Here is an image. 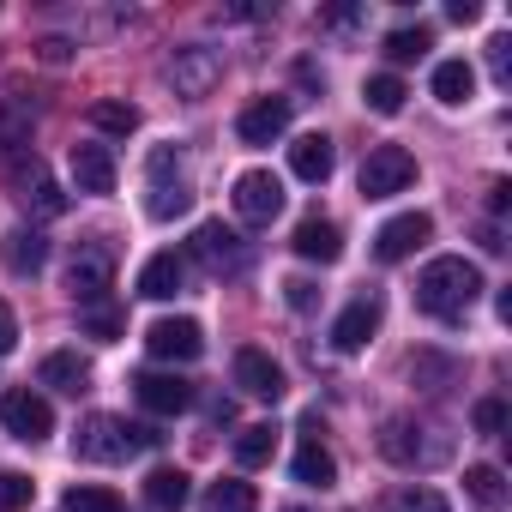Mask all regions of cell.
<instances>
[{"label": "cell", "mask_w": 512, "mask_h": 512, "mask_svg": "<svg viewBox=\"0 0 512 512\" xmlns=\"http://www.w3.org/2000/svg\"><path fill=\"white\" fill-rule=\"evenodd\" d=\"M37 500V482L25 470H0V512H25Z\"/></svg>", "instance_id": "d6a6232c"}, {"label": "cell", "mask_w": 512, "mask_h": 512, "mask_svg": "<svg viewBox=\"0 0 512 512\" xmlns=\"http://www.w3.org/2000/svg\"><path fill=\"white\" fill-rule=\"evenodd\" d=\"M73 181H79V193H115L109 145H73Z\"/></svg>", "instance_id": "ffe728a7"}, {"label": "cell", "mask_w": 512, "mask_h": 512, "mask_svg": "<svg viewBox=\"0 0 512 512\" xmlns=\"http://www.w3.org/2000/svg\"><path fill=\"white\" fill-rule=\"evenodd\" d=\"M290 512H302V506H290Z\"/></svg>", "instance_id": "60d3db41"}, {"label": "cell", "mask_w": 512, "mask_h": 512, "mask_svg": "<svg viewBox=\"0 0 512 512\" xmlns=\"http://www.w3.org/2000/svg\"><path fill=\"white\" fill-rule=\"evenodd\" d=\"M67 512H127L115 488H97V482H73L67 488Z\"/></svg>", "instance_id": "f546056e"}, {"label": "cell", "mask_w": 512, "mask_h": 512, "mask_svg": "<svg viewBox=\"0 0 512 512\" xmlns=\"http://www.w3.org/2000/svg\"><path fill=\"white\" fill-rule=\"evenodd\" d=\"M235 133L241 145H272L290 133V97H253L241 115H235Z\"/></svg>", "instance_id": "9c48e42d"}, {"label": "cell", "mask_w": 512, "mask_h": 512, "mask_svg": "<svg viewBox=\"0 0 512 512\" xmlns=\"http://www.w3.org/2000/svg\"><path fill=\"white\" fill-rule=\"evenodd\" d=\"M272 452H278V428H272V422H253V428L235 434V464H241V470L272 464Z\"/></svg>", "instance_id": "d4e9b609"}, {"label": "cell", "mask_w": 512, "mask_h": 512, "mask_svg": "<svg viewBox=\"0 0 512 512\" xmlns=\"http://www.w3.org/2000/svg\"><path fill=\"white\" fill-rule=\"evenodd\" d=\"M428 235H434V217H428V211H404V217H392V223L374 229V260L398 266V260H410Z\"/></svg>", "instance_id": "52a82bcc"}, {"label": "cell", "mask_w": 512, "mask_h": 512, "mask_svg": "<svg viewBox=\"0 0 512 512\" xmlns=\"http://www.w3.org/2000/svg\"><path fill=\"white\" fill-rule=\"evenodd\" d=\"M386 512H452V506H446V494H440V488L410 482V488H398V494L386 500Z\"/></svg>", "instance_id": "4dcf8cb0"}, {"label": "cell", "mask_w": 512, "mask_h": 512, "mask_svg": "<svg viewBox=\"0 0 512 512\" xmlns=\"http://www.w3.org/2000/svg\"><path fill=\"white\" fill-rule=\"evenodd\" d=\"M482 296V272L464 260V253H440V260L422 266L416 278V308L428 320H464V308Z\"/></svg>", "instance_id": "6da1fadb"}, {"label": "cell", "mask_w": 512, "mask_h": 512, "mask_svg": "<svg viewBox=\"0 0 512 512\" xmlns=\"http://www.w3.org/2000/svg\"><path fill=\"white\" fill-rule=\"evenodd\" d=\"M43 260H49V241H43L37 229H13V235H7V272H13V278H37Z\"/></svg>", "instance_id": "7402d4cb"}, {"label": "cell", "mask_w": 512, "mask_h": 512, "mask_svg": "<svg viewBox=\"0 0 512 512\" xmlns=\"http://www.w3.org/2000/svg\"><path fill=\"white\" fill-rule=\"evenodd\" d=\"M452 19L470 25V19H482V7H476V0H452Z\"/></svg>", "instance_id": "ab89813d"}, {"label": "cell", "mask_w": 512, "mask_h": 512, "mask_svg": "<svg viewBox=\"0 0 512 512\" xmlns=\"http://www.w3.org/2000/svg\"><path fill=\"white\" fill-rule=\"evenodd\" d=\"M476 428H482V434H500V428H506V404H500V398H482V404H476Z\"/></svg>", "instance_id": "8d00e7d4"}, {"label": "cell", "mask_w": 512, "mask_h": 512, "mask_svg": "<svg viewBox=\"0 0 512 512\" xmlns=\"http://www.w3.org/2000/svg\"><path fill=\"white\" fill-rule=\"evenodd\" d=\"M31 127H37V109H31L25 97H13V91H7V97H0V163H7V157L19 163V157H25Z\"/></svg>", "instance_id": "e0dca14e"}, {"label": "cell", "mask_w": 512, "mask_h": 512, "mask_svg": "<svg viewBox=\"0 0 512 512\" xmlns=\"http://www.w3.org/2000/svg\"><path fill=\"white\" fill-rule=\"evenodd\" d=\"M187 470H175V464H157L151 476H145V500L157 506V512H181L187 506Z\"/></svg>", "instance_id": "603a6c76"}, {"label": "cell", "mask_w": 512, "mask_h": 512, "mask_svg": "<svg viewBox=\"0 0 512 512\" xmlns=\"http://www.w3.org/2000/svg\"><path fill=\"white\" fill-rule=\"evenodd\" d=\"M85 332H91V338H97V344H115V338H121V314H115V308H103V302H97V308H91V314H85Z\"/></svg>", "instance_id": "e575fe53"}, {"label": "cell", "mask_w": 512, "mask_h": 512, "mask_svg": "<svg viewBox=\"0 0 512 512\" xmlns=\"http://www.w3.org/2000/svg\"><path fill=\"white\" fill-rule=\"evenodd\" d=\"M506 49H512V37H494V43H488V67H494V79H506Z\"/></svg>", "instance_id": "f35d334b"}, {"label": "cell", "mask_w": 512, "mask_h": 512, "mask_svg": "<svg viewBox=\"0 0 512 512\" xmlns=\"http://www.w3.org/2000/svg\"><path fill=\"white\" fill-rule=\"evenodd\" d=\"M109 278H115V253H109L103 241H85V247L73 253V266H67V290H73V302L97 308L103 290H109Z\"/></svg>", "instance_id": "8992f818"}, {"label": "cell", "mask_w": 512, "mask_h": 512, "mask_svg": "<svg viewBox=\"0 0 512 512\" xmlns=\"http://www.w3.org/2000/svg\"><path fill=\"white\" fill-rule=\"evenodd\" d=\"M464 494L482 506V512H506V476L494 464H470L464 470Z\"/></svg>", "instance_id": "4316f807"}, {"label": "cell", "mask_w": 512, "mask_h": 512, "mask_svg": "<svg viewBox=\"0 0 512 512\" xmlns=\"http://www.w3.org/2000/svg\"><path fill=\"white\" fill-rule=\"evenodd\" d=\"M296 482H308V488H332L338 482V464H332V452L320 446V440H302V452H296Z\"/></svg>", "instance_id": "83f0119b"}, {"label": "cell", "mask_w": 512, "mask_h": 512, "mask_svg": "<svg viewBox=\"0 0 512 512\" xmlns=\"http://www.w3.org/2000/svg\"><path fill=\"white\" fill-rule=\"evenodd\" d=\"M470 91H476L470 61H440V67H434V97H440L446 109H464V103H470Z\"/></svg>", "instance_id": "484cf974"}, {"label": "cell", "mask_w": 512, "mask_h": 512, "mask_svg": "<svg viewBox=\"0 0 512 512\" xmlns=\"http://www.w3.org/2000/svg\"><path fill=\"white\" fill-rule=\"evenodd\" d=\"M13 187H19L25 211H37V217H61V211H67V193L49 181V169H43L37 157H19V163H13Z\"/></svg>", "instance_id": "4fadbf2b"}, {"label": "cell", "mask_w": 512, "mask_h": 512, "mask_svg": "<svg viewBox=\"0 0 512 512\" xmlns=\"http://www.w3.org/2000/svg\"><path fill=\"white\" fill-rule=\"evenodd\" d=\"M235 386H241L247 398L278 404V398H284V368H278L266 350H235Z\"/></svg>", "instance_id": "9a60e30c"}, {"label": "cell", "mask_w": 512, "mask_h": 512, "mask_svg": "<svg viewBox=\"0 0 512 512\" xmlns=\"http://www.w3.org/2000/svg\"><path fill=\"white\" fill-rule=\"evenodd\" d=\"M91 127H97V133H121V139H127V133L139 127V109H133V103H115V97H109V103H91Z\"/></svg>", "instance_id": "1f68e13d"}, {"label": "cell", "mask_w": 512, "mask_h": 512, "mask_svg": "<svg viewBox=\"0 0 512 512\" xmlns=\"http://www.w3.org/2000/svg\"><path fill=\"white\" fill-rule=\"evenodd\" d=\"M386 55H392V61H422V55H428V31H422V25L392 31V37H386Z\"/></svg>", "instance_id": "836d02e7"}, {"label": "cell", "mask_w": 512, "mask_h": 512, "mask_svg": "<svg viewBox=\"0 0 512 512\" xmlns=\"http://www.w3.org/2000/svg\"><path fill=\"white\" fill-rule=\"evenodd\" d=\"M181 284H187L181 253H151V260L139 266V296L145 302H169V296H181Z\"/></svg>", "instance_id": "2e32d148"}, {"label": "cell", "mask_w": 512, "mask_h": 512, "mask_svg": "<svg viewBox=\"0 0 512 512\" xmlns=\"http://www.w3.org/2000/svg\"><path fill=\"white\" fill-rule=\"evenodd\" d=\"M13 344H19V314H13L7 302H0V356H7Z\"/></svg>", "instance_id": "74e56055"}, {"label": "cell", "mask_w": 512, "mask_h": 512, "mask_svg": "<svg viewBox=\"0 0 512 512\" xmlns=\"http://www.w3.org/2000/svg\"><path fill=\"white\" fill-rule=\"evenodd\" d=\"M290 169H296V181H326L332 169H338V151H332V139L326 133H302L296 145H290Z\"/></svg>", "instance_id": "d6986e66"}, {"label": "cell", "mask_w": 512, "mask_h": 512, "mask_svg": "<svg viewBox=\"0 0 512 512\" xmlns=\"http://www.w3.org/2000/svg\"><path fill=\"white\" fill-rule=\"evenodd\" d=\"M404 97H410V91H404V79H398V73H374V79L362 85V103H368L374 115H398V109H404Z\"/></svg>", "instance_id": "f1b7e54d"}, {"label": "cell", "mask_w": 512, "mask_h": 512, "mask_svg": "<svg viewBox=\"0 0 512 512\" xmlns=\"http://www.w3.org/2000/svg\"><path fill=\"white\" fill-rule=\"evenodd\" d=\"M193 260L211 266V272H241L247 266V241L235 229H223V223H199L193 229Z\"/></svg>", "instance_id": "7c38bea8"}, {"label": "cell", "mask_w": 512, "mask_h": 512, "mask_svg": "<svg viewBox=\"0 0 512 512\" xmlns=\"http://www.w3.org/2000/svg\"><path fill=\"white\" fill-rule=\"evenodd\" d=\"M284 302H290V308H296V314H308V308H314V302H320V290H314V284H308V278H290V284H284Z\"/></svg>", "instance_id": "d590c367"}, {"label": "cell", "mask_w": 512, "mask_h": 512, "mask_svg": "<svg viewBox=\"0 0 512 512\" xmlns=\"http://www.w3.org/2000/svg\"><path fill=\"white\" fill-rule=\"evenodd\" d=\"M37 380L43 386H55V392H85L91 386V362L79 356V350H55V356H43V368H37Z\"/></svg>", "instance_id": "44dd1931"}, {"label": "cell", "mask_w": 512, "mask_h": 512, "mask_svg": "<svg viewBox=\"0 0 512 512\" xmlns=\"http://www.w3.org/2000/svg\"><path fill=\"white\" fill-rule=\"evenodd\" d=\"M380 314H386V302H380V296H356V302L332 320V350H344V356L368 350V338L380 332Z\"/></svg>", "instance_id": "30bf717a"}, {"label": "cell", "mask_w": 512, "mask_h": 512, "mask_svg": "<svg viewBox=\"0 0 512 512\" xmlns=\"http://www.w3.org/2000/svg\"><path fill=\"white\" fill-rule=\"evenodd\" d=\"M145 446H157V434L139 428V422H127V416H85L79 434H73V452L85 464H121V458H133Z\"/></svg>", "instance_id": "7a4b0ae2"}, {"label": "cell", "mask_w": 512, "mask_h": 512, "mask_svg": "<svg viewBox=\"0 0 512 512\" xmlns=\"http://www.w3.org/2000/svg\"><path fill=\"white\" fill-rule=\"evenodd\" d=\"M416 181V157L404 145H374L362 163V199H392Z\"/></svg>", "instance_id": "5b68a950"}, {"label": "cell", "mask_w": 512, "mask_h": 512, "mask_svg": "<svg viewBox=\"0 0 512 512\" xmlns=\"http://www.w3.org/2000/svg\"><path fill=\"white\" fill-rule=\"evenodd\" d=\"M290 247L302 253V260H314V266H332L338 253H344V235H338V223H332V217H302Z\"/></svg>", "instance_id": "ac0fdd59"}, {"label": "cell", "mask_w": 512, "mask_h": 512, "mask_svg": "<svg viewBox=\"0 0 512 512\" xmlns=\"http://www.w3.org/2000/svg\"><path fill=\"white\" fill-rule=\"evenodd\" d=\"M0 422H7V434L25 440V446H37V440L55 434V410H49V398L31 392V386H13L7 398H0Z\"/></svg>", "instance_id": "277c9868"}, {"label": "cell", "mask_w": 512, "mask_h": 512, "mask_svg": "<svg viewBox=\"0 0 512 512\" xmlns=\"http://www.w3.org/2000/svg\"><path fill=\"white\" fill-rule=\"evenodd\" d=\"M145 211L157 217V223H169V217H187V205H193V193H187V181H181V157L169 151V145H157L151 151V163H145Z\"/></svg>", "instance_id": "3957f363"}, {"label": "cell", "mask_w": 512, "mask_h": 512, "mask_svg": "<svg viewBox=\"0 0 512 512\" xmlns=\"http://www.w3.org/2000/svg\"><path fill=\"white\" fill-rule=\"evenodd\" d=\"M145 344H151V356H157V362H193V356L205 350V332H199V320L175 314V320H151Z\"/></svg>", "instance_id": "8fae6325"}, {"label": "cell", "mask_w": 512, "mask_h": 512, "mask_svg": "<svg viewBox=\"0 0 512 512\" xmlns=\"http://www.w3.org/2000/svg\"><path fill=\"white\" fill-rule=\"evenodd\" d=\"M199 512H260V494H253V482H241V476H223V482L205 488Z\"/></svg>", "instance_id": "cb8c5ba5"}, {"label": "cell", "mask_w": 512, "mask_h": 512, "mask_svg": "<svg viewBox=\"0 0 512 512\" xmlns=\"http://www.w3.org/2000/svg\"><path fill=\"white\" fill-rule=\"evenodd\" d=\"M235 211H241L247 223H272V217L284 211V181H278L272 169H247V175L235 181Z\"/></svg>", "instance_id": "ba28073f"}, {"label": "cell", "mask_w": 512, "mask_h": 512, "mask_svg": "<svg viewBox=\"0 0 512 512\" xmlns=\"http://www.w3.org/2000/svg\"><path fill=\"white\" fill-rule=\"evenodd\" d=\"M133 398H139L151 416H175V410L193 404V386H187L181 374H157V368H145V374H133Z\"/></svg>", "instance_id": "5bb4252c"}]
</instances>
